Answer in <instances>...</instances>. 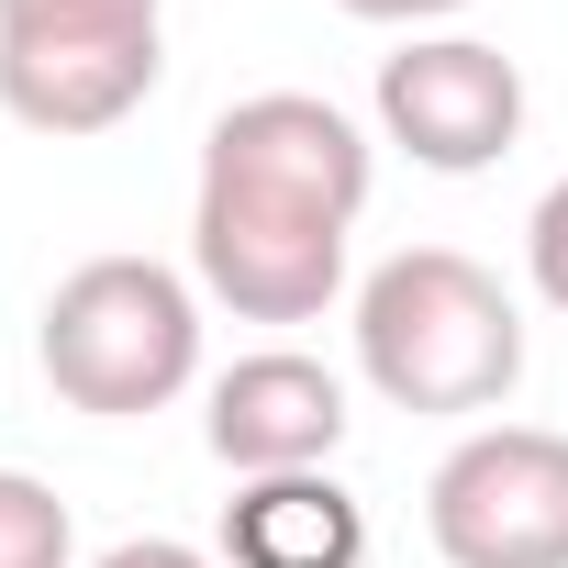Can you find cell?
Segmentation results:
<instances>
[{
  "instance_id": "obj_1",
  "label": "cell",
  "mask_w": 568,
  "mask_h": 568,
  "mask_svg": "<svg viewBox=\"0 0 568 568\" xmlns=\"http://www.w3.org/2000/svg\"><path fill=\"white\" fill-rule=\"evenodd\" d=\"M357 368L390 413H435V424H468V413H501L513 379H524V313L513 291L457 256V245H402L368 267L357 291Z\"/></svg>"
},
{
  "instance_id": "obj_2",
  "label": "cell",
  "mask_w": 568,
  "mask_h": 568,
  "mask_svg": "<svg viewBox=\"0 0 568 568\" xmlns=\"http://www.w3.org/2000/svg\"><path fill=\"white\" fill-rule=\"evenodd\" d=\"M34 357H45L57 402H79L101 424H134V413H168L201 379V302L156 256H90V267L57 278Z\"/></svg>"
},
{
  "instance_id": "obj_3",
  "label": "cell",
  "mask_w": 568,
  "mask_h": 568,
  "mask_svg": "<svg viewBox=\"0 0 568 568\" xmlns=\"http://www.w3.org/2000/svg\"><path fill=\"white\" fill-rule=\"evenodd\" d=\"M168 79V0H0V112L23 134H112Z\"/></svg>"
},
{
  "instance_id": "obj_4",
  "label": "cell",
  "mask_w": 568,
  "mask_h": 568,
  "mask_svg": "<svg viewBox=\"0 0 568 568\" xmlns=\"http://www.w3.org/2000/svg\"><path fill=\"white\" fill-rule=\"evenodd\" d=\"M424 535L446 568H568V435L546 424L457 435L424 490Z\"/></svg>"
},
{
  "instance_id": "obj_5",
  "label": "cell",
  "mask_w": 568,
  "mask_h": 568,
  "mask_svg": "<svg viewBox=\"0 0 568 568\" xmlns=\"http://www.w3.org/2000/svg\"><path fill=\"white\" fill-rule=\"evenodd\" d=\"M368 134L313 101V90H256L201 134V201H256V212H302V223H346L368 212Z\"/></svg>"
},
{
  "instance_id": "obj_6",
  "label": "cell",
  "mask_w": 568,
  "mask_h": 568,
  "mask_svg": "<svg viewBox=\"0 0 568 568\" xmlns=\"http://www.w3.org/2000/svg\"><path fill=\"white\" fill-rule=\"evenodd\" d=\"M379 134L435 168V179H468L490 156H513L524 134V68L479 34H424L402 57H379Z\"/></svg>"
},
{
  "instance_id": "obj_7",
  "label": "cell",
  "mask_w": 568,
  "mask_h": 568,
  "mask_svg": "<svg viewBox=\"0 0 568 568\" xmlns=\"http://www.w3.org/2000/svg\"><path fill=\"white\" fill-rule=\"evenodd\" d=\"M190 267L201 291L245 324H313L346 291V223L256 212V201H201L190 212Z\"/></svg>"
},
{
  "instance_id": "obj_8",
  "label": "cell",
  "mask_w": 568,
  "mask_h": 568,
  "mask_svg": "<svg viewBox=\"0 0 568 568\" xmlns=\"http://www.w3.org/2000/svg\"><path fill=\"white\" fill-rule=\"evenodd\" d=\"M212 457L234 479H291V468H324L346 446V379L302 346H267V357H234L212 379Z\"/></svg>"
},
{
  "instance_id": "obj_9",
  "label": "cell",
  "mask_w": 568,
  "mask_h": 568,
  "mask_svg": "<svg viewBox=\"0 0 568 568\" xmlns=\"http://www.w3.org/2000/svg\"><path fill=\"white\" fill-rule=\"evenodd\" d=\"M357 557H368V513L335 468L245 479L223 501V568H357Z\"/></svg>"
},
{
  "instance_id": "obj_10",
  "label": "cell",
  "mask_w": 568,
  "mask_h": 568,
  "mask_svg": "<svg viewBox=\"0 0 568 568\" xmlns=\"http://www.w3.org/2000/svg\"><path fill=\"white\" fill-rule=\"evenodd\" d=\"M68 557H79L68 501L45 479H23V468H0V568H68Z\"/></svg>"
},
{
  "instance_id": "obj_11",
  "label": "cell",
  "mask_w": 568,
  "mask_h": 568,
  "mask_svg": "<svg viewBox=\"0 0 568 568\" xmlns=\"http://www.w3.org/2000/svg\"><path fill=\"white\" fill-rule=\"evenodd\" d=\"M524 256H535V291L568 313V179L535 201V223H524Z\"/></svg>"
},
{
  "instance_id": "obj_12",
  "label": "cell",
  "mask_w": 568,
  "mask_h": 568,
  "mask_svg": "<svg viewBox=\"0 0 568 568\" xmlns=\"http://www.w3.org/2000/svg\"><path fill=\"white\" fill-rule=\"evenodd\" d=\"M101 568H212V557H201V546H179V535H123Z\"/></svg>"
},
{
  "instance_id": "obj_13",
  "label": "cell",
  "mask_w": 568,
  "mask_h": 568,
  "mask_svg": "<svg viewBox=\"0 0 568 568\" xmlns=\"http://www.w3.org/2000/svg\"><path fill=\"white\" fill-rule=\"evenodd\" d=\"M335 12H357V23H446L468 0H335Z\"/></svg>"
}]
</instances>
